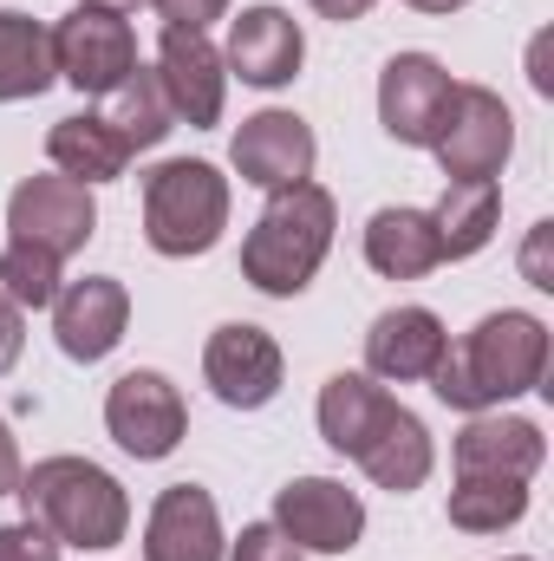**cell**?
I'll list each match as a JSON object with an SVG mask.
<instances>
[{
    "instance_id": "37",
    "label": "cell",
    "mask_w": 554,
    "mask_h": 561,
    "mask_svg": "<svg viewBox=\"0 0 554 561\" xmlns=\"http://www.w3.org/2000/svg\"><path fill=\"white\" fill-rule=\"evenodd\" d=\"M509 561H529V556H509Z\"/></svg>"
},
{
    "instance_id": "22",
    "label": "cell",
    "mask_w": 554,
    "mask_h": 561,
    "mask_svg": "<svg viewBox=\"0 0 554 561\" xmlns=\"http://www.w3.org/2000/svg\"><path fill=\"white\" fill-rule=\"evenodd\" d=\"M496 216H503V190H496V176L450 183L443 203L430 209V229H437L443 262H470V255H483L489 236H496Z\"/></svg>"
},
{
    "instance_id": "32",
    "label": "cell",
    "mask_w": 554,
    "mask_h": 561,
    "mask_svg": "<svg viewBox=\"0 0 554 561\" xmlns=\"http://www.w3.org/2000/svg\"><path fill=\"white\" fill-rule=\"evenodd\" d=\"M549 229H554V222H542V229L529 236V255H522V268H529L535 287H554V275H549Z\"/></svg>"
},
{
    "instance_id": "35",
    "label": "cell",
    "mask_w": 554,
    "mask_h": 561,
    "mask_svg": "<svg viewBox=\"0 0 554 561\" xmlns=\"http://www.w3.org/2000/svg\"><path fill=\"white\" fill-rule=\"evenodd\" d=\"M405 7H417V13H457V7H470V0H405Z\"/></svg>"
},
{
    "instance_id": "34",
    "label": "cell",
    "mask_w": 554,
    "mask_h": 561,
    "mask_svg": "<svg viewBox=\"0 0 554 561\" xmlns=\"http://www.w3.org/2000/svg\"><path fill=\"white\" fill-rule=\"evenodd\" d=\"M313 13H320V20H339V26H346V20L372 13V0H313Z\"/></svg>"
},
{
    "instance_id": "8",
    "label": "cell",
    "mask_w": 554,
    "mask_h": 561,
    "mask_svg": "<svg viewBox=\"0 0 554 561\" xmlns=\"http://www.w3.org/2000/svg\"><path fill=\"white\" fill-rule=\"evenodd\" d=\"M275 529L300 556H346L366 536V503L339 477H293L275 496Z\"/></svg>"
},
{
    "instance_id": "2",
    "label": "cell",
    "mask_w": 554,
    "mask_h": 561,
    "mask_svg": "<svg viewBox=\"0 0 554 561\" xmlns=\"http://www.w3.org/2000/svg\"><path fill=\"white\" fill-rule=\"evenodd\" d=\"M13 496H20L26 523H39L59 549H118L131 529L125 483L85 457H46V463L20 470Z\"/></svg>"
},
{
    "instance_id": "27",
    "label": "cell",
    "mask_w": 554,
    "mask_h": 561,
    "mask_svg": "<svg viewBox=\"0 0 554 561\" xmlns=\"http://www.w3.org/2000/svg\"><path fill=\"white\" fill-rule=\"evenodd\" d=\"M0 294L20 307V313H39L59 300V255L33 249V242H7L0 255Z\"/></svg>"
},
{
    "instance_id": "36",
    "label": "cell",
    "mask_w": 554,
    "mask_h": 561,
    "mask_svg": "<svg viewBox=\"0 0 554 561\" xmlns=\"http://www.w3.org/2000/svg\"><path fill=\"white\" fill-rule=\"evenodd\" d=\"M85 7H105V13H125V7H143V0H85Z\"/></svg>"
},
{
    "instance_id": "26",
    "label": "cell",
    "mask_w": 554,
    "mask_h": 561,
    "mask_svg": "<svg viewBox=\"0 0 554 561\" xmlns=\"http://www.w3.org/2000/svg\"><path fill=\"white\" fill-rule=\"evenodd\" d=\"M529 516V483H509V477H457L450 490V523L470 529V536H503Z\"/></svg>"
},
{
    "instance_id": "28",
    "label": "cell",
    "mask_w": 554,
    "mask_h": 561,
    "mask_svg": "<svg viewBox=\"0 0 554 561\" xmlns=\"http://www.w3.org/2000/svg\"><path fill=\"white\" fill-rule=\"evenodd\" d=\"M229 561H307V556L280 536L275 523H249V529H242V542L229 549Z\"/></svg>"
},
{
    "instance_id": "24",
    "label": "cell",
    "mask_w": 554,
    "mask_h": 561,
    "mask_svg": "<svg viewBox=\"0 0 554 561\" xmlns=\"http://www.w3.org/2000/svg\"><path fill=\"white\" fill-rule=\"evenodd\" d=\"M59 79L53 66V33L33 13H0V105L13 99H39Z\"/></svg>"
},
{
    "instance_id": "9",
    "label": "cell",
    "mask_w": 554,
    "mask_h": 561,
    "mask_svg": "<svg viewBox=\"0 0 554 561\" xmlns=\"http://www.w3.org/2000/svg\"><path fill=\"white\" fill-rule=\"evenodd\" d=\"M105 431L118 437V450H131L138 463H157L183 444L189 412H183V392L163 379V373H125L112 392H105Z\"/></svg>"
},
{
    "instance_id": "18",
    "label": "cell",
    "mask_w": 554,
    "mask_h": 561,
    "mask_svg": "<svg viewBox=\"0 0 554 561\" xmlns=\"http://www.w3.org/2000/svg\"><path fill=\"white\" fill-rule=\"evenodd\" d=\"M457 477H509V483H529L535 470H542V457H549V444H542V424L529 419H476L457 431Z\"/></svg>"
},
{
    "instance_id": "14",
    "label": "cell",
    "mask_w": 554,
    "mask_h": 561,
    "mask_svg": "<svg viewBox=\"0 0 554 561\" xmlns=\"http://www.w3.org/2000/svg\"><path fill=\"white\" fill-rule=\"evenodd\" d=\"M229 157H235V170H242V183H255V190H293V183H307L313 176V157H320V144L307 131V118H293V112H255L235 144H229Z\"/></svg>"
},
{
    "instance_id": "23",
    "label": "cell",
    "mask_w": 554,
    "mask_h": 561,
    "mask_svg": "<svg viewBox=\"0 0 554 561\" xmlns=\"http://www.w3.org/2000/svg\"><path fill=\"white\" fill-rule=\"evenodd\" d=\"M366 262H372L385 280L430 275V268L443 262L430 216H424V209H379V216L366 222Z\"/></svg>"
},
{
    "instance_id": "10",
    "label": "cell",
    "mask_w": 554,
    "mask_h": 561,
    "mask_svg": "<svg viewBox=\"0 0 554 561\" xmlns=\"http://www.w3.org/2000/svg\"><path fill=\"white\" fill-rule=\"evenodd\" d=\"M203 379L222 405L235 412H262L280 392V346L268 327H249V320H229L209 333L203 346Z\"/></svg>"
},
{
    "instance_id": "1",
    "label": "cell",
    "mask_w": 554,
    "mask_h": 561,
    "mask_svg": "<svg viewBox=\"0 0 554 561\" xmlns=\"http://www.w3.org/2000/svg\"><path fill=\"white\" fill-rule=\"evenodd\" d=\"M549 373V327L535 313H489L457 346H443L430 392L457 412H489L503 399L535 392Z\"/></svg>"
},
{
    "instance_id": "25",
    "label": "cell",
    "mask_w": 554,
    "mask_h": 561,
    "mask_svg": "<svg viewBox=\"0 0 554 561\" xmlns=\"http://www.w3.org/2000/svg\"><path fill=\"white\" fill-rule=\"evenodd\" d=\"M118 138H125V150L138 157V150H157V144L176 131V112H170V99H163V85H157V72H131L118 92H112V112H99Z\"/></svg>"
},
{
    "instance_id": "17",
    "label": "cell",
    "mask_w": 554,
    "mask_h": 561,
    "mask_svg": "<svg viewBox=\"0 0 554 561\" xmlns=\"http://www.w3.org/2000/svg\"><path fill=\"white\" fill-rule=\"evenodd\" d=\"M450 333L430 307H385L366 333V366L372 379H392V386H412V379H430L437 359H443Z\"/></svg>"
},
{
    "instance_id": "33",
    "label": "cell",
    "mask_w": 554,
    "mask_h": 561,
    "mask_svg": "<svg viewBox=\"0 0 554 561\" xmlns=\"http://www.w3.org/2000/svg\"><path fill=\"white\" fill-rule=\"evenodd\" d=\"M20 490V444H13V431L0 419V496H13Z\"/></svg>"
},
{
    "instance_id": "16",
    "label": "cell",
    "mask_w": 554,
    "mask_h": 561,
    "mask_svg": "<svg viewBox=\"0 0 554 561\" xmlns=\"http://www.w3.org/2000/svg\"><path fill=\"white\" fill-rule=\"evenodd\" d=\"M143 561H222V516L203 483H170L143 523Z\"/></svg>"
},
{
    "instance_id": "19",
    "label": "cell",
    "mask_w": 554,
    "mask_h": 561,
    "mask_svg": "<svg viewBox=\"0 0 554 561\" xmlns=\"http://www.w3.org/2000/svg\"><path fill=\"white\" fill-rule=\"evenodd\" d=\"M399 412V399L385 392V386H372L366 373H333L326 386H320V437L339 450V457H359L385 419Z\"/></svg>"
},
{
    "instance_id": "31",
    "label": "cell",
    "mask_w": 554,
    "mask_h": 561,
    "mask_svg": "<svg viewBox=\"0 0 554 561\" xmlns=\"http://www.w3.org/2000/svg\"><path fill=\"white\" fill-rule=\"evenodd\" d=\"M20 346H26V313H20V307L0 294V373L20 359Z\"/></svg>"
},
{
    "instance_id": "4",
    "label": "cell",
    "mask_w": 554,
    "mask_h": 561,
    "mask_svg": "<svg viewBox=\"0 0 554 561\" xmlns=\"http://www.w3.org/2000/svg\"><path fill=\"white\" fill-rule=\"evenodd\" d=\"M229 229V176L203 157H170L143 176V236L157 255H209Z\"/></svg>"
},
{
    "instance_id": "15",
    "label": "cell",
    "mask_w": 554,
    "mask_h": 561,
    "mask_svg": "<svg viewBox=\"0 0 554 561\" xmlns=\"http://www.w3.org/2000/svg\"><path fill=\"white\" fill-rule=\"evenodd\" d=\"M307 59V39H300V20L280 13V7H249L235 26H229V46H222V66L242 79V85H262L275 92L300 72Z\"/></svg>"
},
{
    "instance_id": "21",
    "label": "cell",
    "mask_w": 554,
    "mask_h": 561,
    "mask_svg": "<svg viewBox=\"0 0 554 561\" xmlns=\"http://www.w3.org/2000/svg\"><path fill=\"white\" fill-rule=\"evenodd\" d=\"M353 463H359V470H366L379 490H392V496H412L417 483L430 477L437 450H430V431H424V419L399 405V412L385 419V431H379V437H372V444H366Z\"/></svg>"
},
{
    "instance_id": "30",
    "label": "cell",
    "mask_w": 554,
    "mask_h": 561,
    "mask_svg": "<svg viewBox=\"0 0 554 561\" xmlns=\"http://www.w3.org/2000/svg\"><path fill=\"white\" fill-rule=\"evenodd\" d=\"M150 7L163 13V26H183V33H203L229 13V0H150Z\"/></svg>"
},
{
    "instance_id": "11",
    "label": "cell",
    "mask_w": 554,
    "mask_h": 561,
    "mask_svg": "<svg viewBox=\"0 0 554 561\" xmlns=\"http://www.w3.org/2000/svg\"><path fill=\"white\" fill-rule=\"evenodd\" d=\"M450 92H457V79L430 53H399L379 72V125H385V138L412 144V150H430L437 131H443Z\"/></svg>"
},
{
    "instance_id": "7",
    "label": "cell",
    "mask_w": 554,
    "mask_h": 561,
    "mask_svg": "<svg viewBox=\"0 0 554 561\" xmlns=\"http://www.w3.org/2000/svg\"><path fill=\"white\" fill-rule=\"evenodd\" d=\"M7 229H13V242H33V249L66 262L99 236V203L72 176H26L7 196Z\"/></svg>"
},
{
    "instance_id": "5",
    "label": "cell",
    "mask_w": 554,
    "mask_h": 561,
    "mask_svg": "<svg viewBox=\"0 0 554 561\" xmlns=\"http://www.w3.org/2000/svg\"><path fill=\"white\" fill-rule=\"evenodd\" d=\"M53 66L66 85L92 92V99H112L131 72H138V33L125 13H105V7H72L59 26H53Z\"/></svg>"
},
{
    "instance_id": "20",
    "label": "cell",
    "mask_w": 554,
    "mask_h": 561,
    "mask_svg": "<svg viewBox=\"0 0 554 561\" xmlns=\"http://www.w3.org/2000/svg\"><path fill=\"white\" fill-rule=\"evenodd\" d=\"M46 157H53V170L59 176H72V183H112V176H125V163H131V150L125 138L99 118V112H79V118H59L53 131H46Z\"/></svg>"
},
{
    "instance_id": "13",
    "label": "cell",
    "mask_w": 554,
    "mask_h": 561,
    "mask_svg": "<svg viewBox=\"0 0 554 561\" xmlns=\"http://www.w3.org/2000/svg\"><path fill=\"white\" fill-rule=\"evenodd\" d=\"M157 85L176 112V125H196L209 131L222 118V99H229V72H222V53L203 39V33H183V26H163V46H157Z\"/></svg>"
},
{
    "instance_id": "12",
    "label": "cell",
    "mask_w": 554,
    "mask_h": 561,
    "mask_svg": "<svg viewBox=\"0 0 554 561\" xmlns=\"http://www.w3.org/2000/svg\"><path fill=\"white\" fill-rule=\"evenodd\" d=\"M125 327H131V287L118 275H85V280H72V287H59V300H53L59 353L79 359V366L105 359L125 340Z\"/></svg>"
},
{
    "instance_id": "3",
    "label": "cell",
    "mask_w": 554,
    "mask_h": 561,
    "mask_svg": "<svg viewBox=\"0 0 554 561\" xmlns=\"http://www.w3.org/2000/svg\"><path fill=\"white\" fill-rule=\"evenodd\" d=\"M333 222H339V209H333V196L313 176L293 183V190H275L262 222L242 242V275L262 294H275V300H293L307 280L320 275V262L333 249Z\"/></svg>"
},
{
    "instance_id": "6",
    "label": "cell",
    "mask_w": 554,
    "mask_h": 561,
    "mask_svg": "<svg viewBox=\"0 0 554 561\" xmlns=\"http://www.w3.org/2000/svg\"><path fill=\"white\" fill-rule=\"evenodd\" d=\"M437 163L450 183H476V176H496L516 150V118L509 105L489 92V85H457L450 92V112H443V131H437Z\"/></svg>"
},
{
    "instance_id": "29",
    "label": "cell",
    "mask_w": 554,
    "mask_h": 561,
    "mask_svg": "<svg viewBox=\"0 0 554 561\" xmlns=\"http://www.w3.org/2000/svg\"><path fill=\"white\" fill-rule=\"evenodd\" d=\"M0 561H59V542L39 523H7L0 529Z\"/></svg>"
}]
</instances>
